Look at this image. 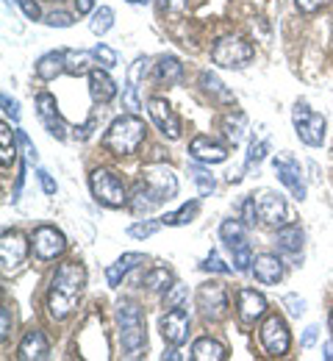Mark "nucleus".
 Listing matches in <instances>:
<instances>
[{
    "mask_svg": "<svg viewBox=\"0 0 333 361\" xmlns=\"http://www.w3.org/2000/svg\"><path fill=\"white\" fill-rule=\"evenodd\" d=\"M31 247H34L37 259L50 262V259H56V256H61V253H64L67 239H64V233H61L58 228L39 226L37 231H34V236H31Z\"/></svg>",
    "mask_w": 333,
    "mask_h": 361,
    "instance_id": "1a4fd4ad",
    "label": "nucleus"
},
{
    "mask_svg": "<svg viewBox=\"0 0 333 361\" xmlns=\"http://www.w3.org/2000/svg\"><path fill=\"white\" fill-rule=\"evenodd\" d=\"M253 275H256V281H261L267 286L278 283L284 278V262L278 256H272V253H261V256L253 259Z\"/></svg>",
    "mask_w": 333,
    "mask_h": 361,
    "instance_id": "aec40b11",
    "label": "nucleus"
},
{
    "mask_svg": "<svg viewBox=\"0 0 333 361\" xmlns=\"http://www.w3.org/2000/svg\"><path fill=\"white\" fill-rule=\"evenodd\" d=\"M142 262H144L142 253H125L122 259H117V262L106 270V281H108V286H120L122 275H125V272H131L137 264H142Z\"/></svg>",
    "mask_w": 333,
    "mask_h": 361,
    "instance_id": "cd10ccee",
    "label": "nucleus"
},
{
    "mask_svg": "<svg viewBox=\"0 0 333 361\" xmlns=\"http://www.w3.org/2000/svg\"><path fill=\"white\" fill-rule=\"evenodd\" d=\"M317 325H311V328H306V334H303V348H311L314 342H317Z\"/></svg>",
    "mask_w": 333,
    "mask_h": 361,
    "instance_id": "5fc2aeb1",
    "label": "nucleus"
},
{
    "mask_svg": "<svg viewBox=\"0 0 333 361\" xmlns=\"http://www.w3.org/2000/svg\"><path fill=\"white\" fill-rule=\"evenodd\" d=\"M50 353V342L48 336L42 334V331H28L25 336H23V342H20V348H17V356L23 361H42L48 359Z\"/></svg>",
    "mask_w": 333,
    "mask_h": 361,
    "instance_id": "a211bd4d",
    "label": "nucleus"
},
{
    "mask_svg": "<svg viewBox=\"0 0 333 361\" xmlns=\"http://www.w3.org/2000/svg\"><path fill=\"white\" fill-rule=\"evenodd\" d=\"M89 92H92L95 103L106 106V103H111L117 97V84L106 70H92L89 73Z\"/></svg>",
    "mask_w": 333,
    "mask_h": 361,
    "instance_id": "412c9836",
    "label": "nucleus"
},
{
    "mask_svg": "<svg viewBox=\"0 0 333 361\" xmlns=\"http://www.w3.org/2000/svg\"><path fill=\"white\" fill-rule=\"evenodd\" d=\"M144 123L137 114H122L117 117L108 131L103 134V147L114 156H131L139 150V145L144 142Z\"/></svg>",
    "mask_w": 333,
    "mask_h": 361,
    "instance_id": "f03ea898",
    "label": "nucleus"
},
{
    "mask_svg": "<svg viewBox=\"0 0 333 361\" xmlns=\"http://www.w3.org/2000/svg\"><path fill=\"white\" fill-rule=\"evenodd\" d=\"M48 23L50 28H70L73 23H75V17L73 14H67V11H53V14H48Z\"/></svg>",
    "mask_w": 333,
    "mask_h": 361,
    "instance_id": "c03bdc74",
    "label": "nucleus"
},
{
    "mask_svg": "<svg viewBox=\"0 0 333 361\" xmlns=\"http://www.w3.org/2000/svg\"><path fill=\"white\" fill-rule=\"evenodd\" d=\"M172 283H175V278H172L170 267H153V270L144 275V286L153 289V292H167Z\"/></svg>",
    "mask_w": 333,
    "mask_h": 361,
    "instance_id": "7c9ffc66",
    "label": "nucleus"
},
{
    "mask_svg": "<svg viewBox=\"0 0 333 361\" xmlns=\"http://www.w3.org/2000/svg\"><path fill=\"white\" fill-rule=\"evenodd\" d=\"M64 53V73L70 75H89L95 67H92V59L95 53L89 50H61Z\"/></svg>",
    "mask_w": 333,
    "mask_h": 361,
    "instance_id": "b1692460",
    "label": "nucleus"
},
{
    "mask_svg": "<svg viewBox=\"0 0 333 361\" xmlns=\"http://www.w3.org/2000/svg\"><path fill=\"white\" fill-rule=\"evenodd\" d=\"M28 239L20 233V231H3L0 236V262H3V270H14L17 264H23V259L28 256Z\"/></svg>",
    "mask_w": 333,
    "mask_h": 361,
    "instance_id": "9b49d317",
    "label": "nucleus"
},
{
    "mask_svg": "<svg viewBox=\"0 0 333 361\" xmlns=\"http://www.w3.org/2000/svg\"><path fill=\"white\" fill-rule=\"evenodd\" d=\"M6 3H11V0H6Z\"/></svg>",
    "mask_w": 333,
    "mask_h": 361,
    "instance_id": "e2e57ef3",
    "label": "nucleus"
},
{
    "mask_svg": "<svg viewBox=\"0 0 333 361\" xmlns=\"http://www.w3.org/2000/svg\"><path fill=\"white\" fill-rule=\"evenodd\" d=\"M258 336H261V345H264V350H267L270 356H286L289 348H291V334H289V328H286L284 317H278V314L267 317V319L261 322Z\"/></svg>",
    "mask_w": 333,
    "mask_h": 361,
    "instance_id": "6e6552de",
    "label": "nucleus"
},
{
    "mask_svg": "<svg viewBox=\"0 0 333 361\" xmlns=\"http://www.w3.org/2000/svg\"><path fill=\"white\" fill-rule=\"evenodd\" d=\"M303 239H306L303 228L294 226V223H286L284 228H278V247L289 256H297L303 250Z\"/></svg>",
    "mask_w": 333,
    "mask_h": 361,
    "instance_id": "a878e982",
    "label": "nucleus"
},
{
    "mask_svg": "<svg viewBox=\"0 0 333 361\" xmlns=\"http://www.w3.org/2000/svg\"><path fill=\"white\" fill-rule=\"evenodd\" d=\"M228 250H231V256H234V264H237L239 272L253 270V253H250L247 236H244V239H237V242H228Z\"/></svg>",
    "mask_w": 333,
    "mask_h": 361,
    "instance_id": "c756f323",
    "label": "nucleus"
},
{
    "mask_svg": "<svg viewBox=\"0 0 333 361\" xmlns=\"http://www.w3.org/2000/svg\"><path fill=\"white\" fill-rule=\"evenodd\" d=\"M3 111H6V114L14 120V123L20 120V106H17V100H11L8 94H3Z\"/></svg>",
    "mask_w": 333,
    "mask_h": 361,
    "instance_id": "8fccbe9b",
    "label": "nucleus"
},
{
    "mask_svg": "<svg viewBox=\"0 0 333 361\" xmlns=\"http://www.w3.org/2000/svg\"><path fill=\"white\" fill-rule=\"evenodd\" d=\"M211 61L222 70H241L253 61V45L239 37H222L211 47Z\"/></svg>",
    "mask_w": 333,
    "mask_h": 361,
    "instance_id": "39448f33",
    "label": "nucleus"
},
{
    "mask_svg": "<svg viewBox=\"0 0 333 361\" xmlns=\"http://www.w3.org/2000/svg\"><path fill=\"white\" fill-rule=\"evenodd\" d=\"M161 226H164L161 220H142V223H134V226L128 228V233L134 239H147V236H153Z\"/></svg>",
    "mask_w": 333,
    "mask_h": 361,
    "instance_id": "4c0bfd02",
    "label": "nucleus"
},
{
    "mask_svg": "<svg viewBox=\"0 0 333 361\" xmlns=\"http://www.w3.org/2000/svg\"><path fill=\"white\" fill-rule=\"evenodd\" d=\"M170 6H175V8H184V6H187V0H170Z\"/></svg>",
    "mask_w": 333,
    "mask_h": 361,
    "instance_id": "13d9d810",
    "label": "nucleus"
},
{
    "mask_svg": "<svg viewBox=\"0 0 333 361\" xmlns=\"http://www.w3.org/2000/svg\"><path fill=\"white\" fill-rule=\"evenodd\" d=\"M194 303H197L203 319H208V322H220V319L228 317V295H225V289H222L220 283H214V281H211V283H203V286L197 289Z\"/></svg>",
    "mask_w": 333,
    "mask_h": 361,
    "instance_id": "0eeeda50",
    "label": "nucleus"
},
{
    "mask_svg": "<svg viewBox=\"0 0 333 361\" xmlns=\"http://www.w3.org/2000/svg\"><path fill=\"white\" fill-rule=\"evenodd\" d=\"M197 212H200V200H191V203H184L178 212L161 217V223H164V226H187V223H191V217H194Z\"/></svg>",
    "mask_w": 333,
    "mask_h": 361,
    "instance_id": "473e14b6",
    "label": "nucleus"
},
{
    "mask_svg": "<svg viewBox=\"0 0 333 361\" xmlns=\"http://www.w3.org/2000/svg\"><path fill=\"white\" fill-rule=\"evenodd\" d=\"M258 217L270 228H284L289 223V209L286 200L278 192H261L258 195Z\"/></svg>",
    "mask_w": 333,
    "mask_h": 361,
    "instance_id": "ddd939ff",
    "label": "nucleus"
},
{
    "mask_svg": "<svg viewBox=\"0 0 333 361\" xmlns=\"http://www.w3.org/2000/svg\"><path fill=\"white\" fill-rule=\"evenodd\" d=\"M156 206H161V203L153 197V192L147 189V183H144V180H139V183L134 186L131 197H128V209H131L134 214H147V212H153Z\"/></svg>",
    "mask_w": 333,
    "mask_h": 361,
    "instance_id": "bb28decb",
    "label": "nucleus"
},
{
    "mask_svg": "<svg viewBox=\"0 0 333 361\" xmlns=\"http://www.w3.org/2000/svg\"><path fill=\"white\" fill-rule=\"evenodd\" d=\"M92 53H95V59L103 64V67H117V53H114L108 45H95Z\"/></svg>",
    "mask_w": 333,
    "mask_h": 361,
    "instance_id": "37998d69",
    "label": "nucleus"
},
{
    "mask_svg": "<svg viewBox=\"0 0 333 361\" xmlns=\"http://www.w3.org/2000/svg\"><path fill=\"white\" fill-rule=\"evenodd\" d=\"M189 153L191 159H197L203 164H222L228 159V150L220 142H214L211 136H194L189 145Z\"/></svg>",
    "mask_w": 333,
    "mask_h": 361,
    "instance_id": "dca6fc26",
    "label": "nucleus"
},
{
    "mask_svg": "<svg viewBox=\"0 0 333 361\" xmlns=\"http://www.w3.org/2000/svg\"><path fill=\"white\" fill-rule=\"evenodd\" d=\"M84 286H87V270H84L78 262H64V264H58V270L53 275V283H50V295H48V312L56 322L67 319V317L75 312Z\"/></svg>",
    "mask_w": 333,
    "mask_h": 361,
    "instance_id": "f257e3e1",
    "label": "nucleus"
},
{
    "mask_svg": "<svg viewBox=\"0 0 333 361\" xmlns=\"http://www.w3.org/2000/svg\"><path fill=\"white\" fill-rule=\"evenodd\" d=\"M89 186H92V195L97 197V203H103V206H108V209H122V206H128L125 183L117 178L111 170H103V167L92 170Z\"/></svg>",
    "mask_w": 333,
    "mask_h": 361,
    "instance_id": "20e7f679",
    "label": "nucleus"
},
{
    "mask_svg": "<svg viewBox=\"0 0 333 361\" xmlns=\"http://www.w3.org/2000/svg\"><path fill=\"white\" fill-rule=\"evenodd\" d=\"M191 359L194 361H225L228 359V350H225V345H220L217 339L203 336V339H194V345H191Z\"/></svg>",
    "mask_w": 333,
    "mask_h": 361,
    "instance_id": "5701e85b",
    "label": "nucleus"
},
{
    "mask_svg": "<svg viewBox=\"0 0 333 361\" xmlns=\"http://www.w3.org/2000/svg\"><path fill=\"white\" fill-rule=\"evenodd\" d=\"M325 359H333V345H325Z\"/></svg>",
    "mask_w": 333,
    "mask_h": 361,
    "instance_id": "bf43d9fd",
    "label": "nucleus"
},
{
    "mask_svg": "<svg viewBox=\"0 0 333 361\" xmlns=\"http://www.w3.org/2000/svg\"><path fill=\"white\" fill-rule=\"evenodd\" d=\"M200 81H203V87H206V90L211 92V94H217L220 100H225V103H231V100H234V94L222 90V84H220V81H217L211 73H203V75H200Z\"/></svg>",
    "mask_w": 333,
    "mask_h": 361,
    "instance_id": "58836bf2",
    "label": "nucleus"
},
{
    "mask_svg": "<svg viewBox=\"0 0 333 361\" xmlns=\"http://www.w3.org/2000/svg\"><path fill=\"white\" fill-rule=\"evenodd\" d=\"M147 64H150V59H147V56H139V59L131 64L128 84H125V94H122V103H125L128 109H139V97H137V92H139V81H142V75L147 73Z\"/></svg>",
    "mask_w": 333,
    "mask_h": 361,
    "instance_id": "4be33fe9",
    "label": "nucleus"
},
{
    "mask_svg": "<svg viewBox=\"0 0 333 361\" xmlns=\"http://www.w3.org/2000/svg\"><path fill=\"white\" fill-rule=\"evenodd\" d=\"M75 6H78V14H89L95 8V0H75Z\"/></svg>",
    "mask_w": 333,
    "mask_h": 361,
    "instance_id": "6e6d98bb",
    "label": "nucleus"
},
{
    "mask_svg": "<svg viewBox=\"0 0 333 361\" xmlns=\"http://www.w3.org/2000/svg\"><path fill=\"white\" fill-rule=\"evenodd\" d=\"M189 173H191V178H194V183H197V189H200V195H203V197L214 192V178H211V173H206V170H203V167H197V164H191Z\"/></svg>",
    "mask_w": 333,
    "mask_h": 361,
    "instance_id": "e433bc0d",
    "label": "nucleus"
},
{
    "mask_svg": "<svg viewBox=\"0 0 333 361\" xmlns=\"http://www.w3.org/2000/svg\"><path fill=\"white\" fill-rule=\"evenodd\" d=\"M331 0H294V6H297V11H303V14H317L320 8H325Z\"/></svg>",
    "mask_w": 333,
    "mask_h": 361,
    "instance_id": "a18cd8bd",
    "label": "nucleus"
},
{
    "mask_svg": "<svg viewBox=\"0 0 333 361\" xmlns=\"http://www.w3.org/2000/svg\"><path fill=\"white\" fill-rule=\"evenodd\" d=\"M181 75H184V67H181V61L175 56L158 59V64H156V81L161 87H175L181 81Z\"/></svg>",
    "mask_w": 333,
    "mask_h": 361,
    "instance_id": "393cba45",
    "label": "nucleus"
},
{
    "mask_svg": "<svg viewBox=\"0 0 333 361\" xmlns=\"http://www.w3.org/2000/svg\"><path fill=\"white\" fill-rule=\"evenodd\" d=\"M39 183H42V189H45V195H56V180L50 178L48 170H39Z\"/></svg>",
    "mask_w": 333,
    "mask_h": 361,
    "instance_id": "864d4df0",
    "label": "nucleus"
},
{
    "mask_svg": "<svg viewBox=\"0 0 333 361\" xmlns=\"http://www.w3.org/2000/svg\"><path fill=\"white\" fill-rule=\"evenodd\" d=\"M328 328H331V336H333V309H331V317H328Z\"/></svg>",
    "mask_w": 333,
    "mask_h": 361,
    "instance_id": "052dcab7",
    "label": "nucleus"
},
{
    "mask_svg": "<svg viewBox=\"0 0 333 361\" xmlns=\"http://www.w3.org/2000/svg\"><path fill=\"white\" fill-rule=\"evenodd\" d=\"M175 348H178V345H170V350H167V353H164L161 359H164V361H167V359H170V361H178V359H181V353H178Z\"/></svg>",
    "mask_w": 333,
    "mask_h": 361,
    "instance_id": "4d7b16f0",
    "label": "nucleus"
},
{
    "mask_svg": "<svg viewBox=\"0 0 333 361\" xmlns=\"http://www.w3.org/2000/svg\"><path fill=\"white\" fill-rule=\"evenodd\" d=\"M64 73V53L58 50V53H45L39 61H37V75L42 78V81H53L56 75H61Z\"/></svg>",
    "mask_w": 333,
    "mask_h": 361,
    "instance_id": "c85d7f7f",
    "label": "nucleus"
},
{
    "mask_svg": "<svg viewBox=\"0 0 333 361\" xmlns=\"http://www.w3.org/2000/svg\"><path fill=\"white\" fill-rule=\"evenodd\" d=\"M267 150H270L267 142H253V145H250V153H247V164H258V161L267 156Z\"/></svg>",
    "mask_w": 333,
    "mask_h": 361,
    "instance_id": "49530a36",
    "label": "nucleus"
},
{
    "mask_svg": "<svg viewBox=\"0 0 333 361\" xmlns=\"http://www.w3.org/2000/svg\"><path fill=\"white\" fill-rule=\"evenodd\" d=\"M128 3H147V0H128Z\"/></svg>",
    "mask_w": 333,
    "mask_h": 361,
    "instance_id": "680f3d73",
    "label": "nucleus"
},
{
    "mask_svg": "<svg viewBox=\"0 0 333 361\" xmlns=\"http://www.w3.org/2000/svg\"><path fill=\"white\" fill-rule=\"evenodd\" d=\"M284 306L289 309V314H291V317H300L303 312H306V300H300L297 295H286Z\"/></svg>",
    "mask_w": 333,
    "mask_h": 361,
    "instance_id": "de8ad7c7",
    "label": "nucleus"
},
{
    "mask_svg": "<svg viewBox=\"0 0 333 361\" xmlns=\"http://www.w3.org/2000/svg\"><path fill=\"white\" fill-rule=\"evenodd\" d=\"M184 300H187V286L175 281V283L164 292V309H167V312H170V309H178Z\"/></svg>",
    "mask_w": 333,
    "mask_h": 361,
    "instance_id": "c9c22d12",
    "label": "nucleus"
},
{
    "mask_svg": "<svg viewBox=\"0 0 333 361\" xmlns=\"http://www.w3.org/2000/svg\"><path fill=\"white\" fill-rule=\"evenodd\" d=\"M272 167H275V173H278V178H281V183H284L286 189H289L297 200H303V197H306V183L300 178V167H297L291 159H281V156L272 159Z\"/></svg>",
    "mask_w": 333,
    "mask_h": 361,
    "instance_id": "f3484780",
    "label": "nucleus"
},
{
    "mask_svg": "<svg viewBox=\"0 0 333 361\" xmlns=\"http://www.w3.org/2000/svg\"><path fill=\"white\" fill-rule=\"evenodd\" d=\"M142 180L147 183V189L153 192V197L158 200V203H164V200H170V197H175V192H178V178H175V173L170 170V167H147L142 173Z\"/></svg>",
    "mask_w": 333,
    "mask_h": 361,
    "instance_id": "9d476101",
    "label": "nucleus"
},
{
    "mask_svg": "<svg viewBox=\"0 0 333 361\" xmlns=\"http://www.w3.org/2000/svg\"><path fill=\"white\" fill-rule=\"evenodd\" d=\"M200 267H203V270H208V272H222V275L234 272L231 267H228V264H225V262H222V259H220V256H217V253H214V250L208 253V259H206V262H203Z\"/></svg>",
    "mask_w": 333,
    "mask_h": 361,
    "instance_id": "79ce46f5",
    "label": "nucleus"
},
{
    "mask_svg": "<svg viewBox=\"0 0 333 361\" xmlns=\"http://www.w3.org/2000/svg\"><path fill=\"white\" fill-rule=\"evenodd\" d=\"M37 111H39L45 128H48L56 139H64V136H67V128H64V123H61V117H58V111H56V97H53V94L42 92V94L37 97Z\"/></svg>",
    "mask_w": 333,
    "mask_h": 361,
    "instance_id": "6ab92c4d",
    "label": "nucleus"
},
{
    "mask_svg": "<svg viewBox=\"0 0 333 361\" xmlns=\"http://www.w3.org/2000/svg\"><path fill=\"white\" fill-rule=\"evenodd\" d=\"M261 217H258V206H256V197H244V203H241V223L250 228L256 226Z\"/></svg>",
    "mask_w": 333,
    "mask_h": 361,
    "instance_id": "ea45409f",
    "label": "nucleus"
},
{
    "mask_svg": "<svg viewBox=\"0 0 333 361\" xmlns=\"http://www.w3.org/2000/svg\"><path fill=\"white\" fill-rule=\"evenodd\" d=\"M17 3H20L23 14H25L28 20H39V14H42V11H39V3H37V0H17Z\"/></svg>",
    "mask_w": 333,
    "mask_h": 361,
    "instance_id": "09e8293b",
    "label": "nucleus"
},
{
    "mask_svg": "<svg viewBox=\"0 0 333 361\" xmlns=\"http://www.w3.org/2000/svg\"><path fill=\"white\" fill-rule=\"evenodd\" d=\"M291 117H294V131H297L303 145L320 147V145L325 142V117H322V114L311 111L306 103H297Z\"/></svg>",
    "mask_w": 333,
    "mask_h": 361,
    "instance_id": "423d86ee",
    "label": "nucleus"
},
{
    "mask_svg": "<svg viewBox=\"0 0 333 361\" xmlns=\"http://www.w3.org/2000/svg\"><path fill=\"white\" fill-rule=\"evenodd\" d=\"M8 334H11V314H8V309L3 306V312H0V339L6 342Z\"/></svg>",
    "mask_w": 333,
    "mask_h": 361,
    "instance_id": "603ef678",
    "label": "nucleus"
},
{
    "mask_svg": "<svg viewBox=\"0 0 333 361\" xmlns=\"http://www.w3.org/2000/svg\"><path fill=\"white\" fill-rule=\"evenodd\" d=\"M161 336L167 339V345H178V348L189 339V314L181 306L170 309L161 317Z\"/></svg>",
    "mask_w": 333,
    "mask_h": 361,
    "instance_id": "4468645a",
    "label": "nucleus"
},
{
    "mask_svg": "<svg viewBox=\"0 0 333 361\" xmlns=\"http://www.w3.org/2000/svg\"><path fill=\"white\" fill-rule=\"evenodd\" d=\"M114 25V11L108 8V6H100L95 11V17H92V23H89V28H92V34L97 37H103L108 28Z\"/></svg>",
    "mask_w": 333,
    "mask_h": 361,
    "instance_id": "72a5a7b5",
    "label": "nucleus"
},
{
    "mask_svg": "<svg viewBox=\"0 0 333 361\" xmlns=\"http://www.w3.org/2000/svg\"><path fill=\"white\" fill-rule=\"evenodd\" d=\"M17 159V147H14V136H11V128L3 123L0 126V161H3V170H8Z\"/></svg>",
    "mask_w": 333,
    "mask_h": 361,
    "instance_id": "2f4dec72",
    "label": "nucleus"
},
{
    "mask_svg": "<svg viewBox=\"0 0 333 361\" xmlns=\"http://www.w3.org/2000/svg\"><path fill=\"white\" fill-rule=\"evenodd\" d=\"M220 236H222L225 245H228V242H237V239H244V236H247V226H244L241 220H225V223L220 226Z\"/></svg>",
    "mask_w": 333,
    "mask_h": 361,
    "instance_id": "f704fd0d",
    "label": "nucleus"
},
{
    "mask_svg": "<svg viewBox=\"0 0 333 361\" xmlns=\"http://www.w3.org/2000/svg\"><path fill=\"white\" fill-rule=\"evenodd\" d=\"M239 300V319L244 322V325H253L256 319H261V317L267 314V298L261 295V292H256V289H239L237 295Z\"/></svg>",
    "mask_w": 333,
    "mask_h": 361,
    "instance_id": "2eb2a0df",
    "label": "nucleus"
},
{
    "mask_svg": "<svg viewBox=\"0 0 333 361\" xmlns=\"http://www.w3.org/2000/svg\"><path fill=\"white\" fill-rule=\"evenodd\" d=\"M241 126H244V117H241V114H237V123H234V117H228V120L222 123L228 142H234V145H239V142H241Z\"/></svg>",
    "mask_w": 333,
    "mask_h": 361,
    "instance_id": "a19ab883",
    "label": "nucleus"
},
{
    "mask_svg": "<svg viewBox=\"0 0 333 361\" xmlns=\"http://www.w3.org/2000/svg\"><path fill=\"white\" fill-rule=\"evenodd\" d=\"M17 139H20L23 150H25V156H28L31 161H37V147L31 145V139H28V134H25V131H17Z\"/></svg>",
    "mask_w": 333,
    "mask_h": 361,
    "instance_id": "3c124183",
    "label": "nucleus"
},
{
    "mask_svg": "<svg viewBox=\"0 0 333 361\" xmlns=\"http://www.w3.org/2000/svg\"><path fill=\"white\" fill-rule=\"evenodd\" d=\"M117 322H120V345L125 359H139L147 348V334H144L142 312L134 300H122L117 306Z\"/></svg>",
    "mask_w": 333,
    "mask_h": 361,
    "instance_id": "7ed1b4c3",
    "label": "nucleus"
},
{
    "mask_svg": "<svg viewBox=\"0 0 333 361\" xmlns=\"http://www.w3.org/2000/svg\"><path fill=\"white\" fill-rule=\"evenodd\" d=\"M147 111H150V120L156 123V128L167 136V139H178V136H181V120L175 117V111L170 109L167 100L150 97V100H147Z\"/></svg>",
    "mask_w": 333,
    "mask_h": 361,
    "instance_id": "f8f14e48",
    "label": "nucleus"
}]
</instances>
